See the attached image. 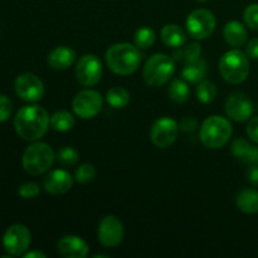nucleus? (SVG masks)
Returning a JSON list of instances; mask_svg holds the SVG:
<instances>
[{"mask_svg": "<svg viewBox=\"0 0 258 258\" xmlns=\"http://www.w3.org/2000/svg\"><path fill=\"white\" fill-rule=\"evenodd\" d=\"M50 117L47 111L38 105H28L20 108L14 118V128L18 136L25 141H37L47 134Z\"/></svg>", "mask_w": 258, "mask_h": 258, "instance_id": "obj_1", "label": "nucleus"}, {"mask_svg": "<svg viewBox=\"0 0 258 258\" xmlns=\"http://www.w3.org/2000/svg\"><path fill=\"white\" fill-rule=\"evenodd\" d=\"M106 63L113 73L118 76L133 75L140 67V48L130 43H116L106 52Z\"/></svg>", "mask_w": 258, "mask_h": 258, "instance_id": "obj_2", "label": "nucleus"}, {"mask_svg": "<svg viewBox=\"0 0 258 258\" xmlns=\"http://www.w3.org/2000/svg\"><path fill=\"white\" fill-rule=\"evenodd\" d=\"M55 154L48 144L33 141L23 153L22 164L24 170L33 176L42 175L52 168Z\"/></svg>", "mask_w": 258, "mask_h": 258, "instance_id": "obj_3", "label": "nucleus"}, {"mask_svg": "<svg viewBox=\"0 0 258 258\" xmlns=\"http://www.w3.org/2000/svg\"><path fill=\"white\" fill-rule=\"evenodd\" d=\"M233 126L228 118L213 115L203 121L201 127V141L206 148L219 149L232 138Z\"/></svg>", "mask_w": 258, "mask_h": 258, "instance_id": "obj_4", "label": "nucleus"}, {"mask_svg": "<svg viewBox=\"0 0 258 258\" xmlns=\"http://www.w3.org/2000/svg\"><path fill=\"white\" fill-rule=\"evenodd\" d=\"M175 73V60L164 53H155L146 60L144 66L143 77L146 85L160 87L168 83Z\"/></svg>", "mask_w": 258, "mask_h": 258, "instance_id": "obj_5", "label": "nucleus"}, {"mask_svg": "<svg viewBox=\"0 0 258 258\" xmlns=\"http://www.w3.org/2000/svg\"><path fill=\"white\" fill-rule=\"evenodd\" d=\"M219 72L223 80L232 85L244 82L249 75L248 57L239 49L228 50L219 59Z\"/></svg>", "mask_w": 258, "mask_h": 258, "instance_id": "obj_6", "label": "nucleus"}, {"mask_svg": "<svg viewBox=\"0 0 258 258\" xmlns=\"http://www.w3.org/2000/svg\"><path fill=\"white\" fill-rule=\"evenodd\" d=\"M217 20L212 12L207 9H197L188 15L186 32L194 39H207L213 34Z\"/></svg>", "mask_w": 258, "mask_h": 258, "instance_id": "obj_7", "label": "nucleus"}, {"mask_svg": "<svg viewBox=\"0 0 258 258\" xmlns=\"http://www.w3.org/2000/svg\"><path fill=\"white\" fill-rule=\"evenodd\" d=\"M32 234L29 229L23 224H13L5 231L3 236V246L9 256H23L29 248Z\"/></svg>", "mask_w": 258, "mask_h": 258, "instance_id": "obj_8", "label": "nucleus"}, {"mask_svg": "<svg viewBox=\"0 0 258 258\" xmlns=\"http://www.w3.org/2000/svg\"><path fill=\"white\" fill-rule=\"evenodd\" d=\"M103 106V98L95 90H82L73 97L72 108L81 118H93L100 113Z\"/></svg>", "mask_w": 258, "mask_h": 258, "instance_id": "obj_9", "label": "nucleus"}, {"mask_svg": "<svg viewBox=\"0 0 258 258\" xmlns=\"http://www.w3.org/2000/svg\"><path fill=\"white\" fill-rule=\"evenodd\" d=\"M102 77V63L95 54H85L76 66V78L85 87H92Z\"/></svg>", "mask_w": 258, "mask_h": 258, "instance_id": "obj_10", "label": "nucleus"}, {"mask_svg": "<svg viewBox=\"0 0 258 258\" xmlns=\"http://www.w3.org/2000/svg\"><path fill=\"white\" fill-rule=\"evenodd\" d=\"M179 134V125L174 118L161 117L153 123L150 139L159 149H168L175 143Z\"/></svg>", "mask_w": 258, "mask_h": 258, "instance_id": "obj_11", "label": "nucleus"}, {"mask_svg": "<svg viewBox=\"0 0 258 258\" xmlns=\"http://www.w3.org/2000/svg\"><path fill=\"white\" fill-rule=\"evenodd\" d=\"M15 93L25 102H37L44 95V85L38 76L33 73H23L14 82Z\"/></svg>", "mask_w": 258, "mask_h": 258, "instance_id": "obj_12", "label": "nucleus"}, {"mask_svg": "<svg viewBox=\"0 0 258 258\" xmlns=\"http://www.w3.org/2000/svg\"><path fill=\"white\" fill-rule=\"evenodd\" d=\"M123 234V224L117 217L106 216L101 219L98 224V241L103 247L113 248L117 247L122 242Z\"/></svg>", "mask_w": 258, "mask_h": 258, "instance_id": "obj_13", "label": "nucleus"}, {"mask_svg": "<svg viewBox=\"0 0 258 258\" xmlns=\"http://www.w3.org/2000/svg\"><path fill=\"white\" fill-rule=\"evenodd\" d=\"M226 113L231 120L237 122H244L253 115V103L251 98L243 92H233L226 101Z\"/></svg>", "mask_w": 258, "mask_h": 258, "instance_id": "obj_14", "label": "nucleus"}, {"mask_svg": "<svg viewBox=\"0 0 258 258\" xmlns=\"http://www.w3.org/2000/svg\"><path fill=\"white\" fill-rule=\"evenodd\" d=\"M73 178L70 171L64 169H55L49 174L45 175L43 179V188L47 193L53 194V196H59L64 194L72 188Z\"/></svg>", "mask_w": 258, "mask_h": 258, "instance_id": "obj_15", "label": "nucleus"}, {"mask_svg": "<svg viewBox=\"0 0 258 258\" xmlns=\"http://www.w3.org/2000/svg\"><path fill=\"white\" fill-rule=\"evenodd\" d=\"M57 251L63 258H85L90 252V247L81 237L68 234L58 241Z\"/></svg>", "mask_w": 258, "mask_h": 258, "instance_id": "obj_16", "label": "nucleus"}, {"mask_svg": "<svg viewBox=\"0 0 258 258\" xmlns=\"http://www.w3.org/2000/svg\"><path fill=\"white\" fill-rule=\"evenodd\" d=\"M76 57L77 54H76L75 49L67 47V45H59L48 54V64L55 71L67 70L75 63Z\"/></svg>", "mask_w": 258, "mask_h": 258, "instance_id": "obj_17", "label": "nucleus"}, {"mask_svg": "<svg viewBox=\"0 0 258 258\" xmlns=\"http://www.w3.org/2000/svg\"><path fill=\"white\" fill-rule=\"evenodd\" d=\"M231 151L234 158L248 165L258 164V146L252 145L246 139H234L231 144Z\"/></svg>", "mask_w": 258, "mask_h": 258, "instance_id": "obj_18", "label": "nucleus"}, {"mask_svg": "<svg viewBox=\"0 0 258 258\" xmlns=\"http://www.w3.org/2000/svg\"><path fill=\"white\" fill-rule=\"evenodd\" d=\"M223 35L226 42L232 47H241L247 42L248 32L246 27L238 20H231L224 25Z\"/></svg>", "mask_w": 258, "mask_h": 258, "instance_id": "obj_19", "label": "nucleus"}, {"mask_svg": "<svg viewBox=\"0 0 258 258\" xmlns=\"http://www.w3.org/2000/svg\"><path fill=\"white\" fill-rule=\"evenodd\" d=\"M160 37L164 44L168 45L169 48H173V49L181 47L186 43L185 30L176 24H166L165 27H163Z\"/></svg>", "mask_w": 258, "mask_h": 258, "instance_id": "obj_20", "label": "nucleus"}, {"mask_svg": "<svg viewBox=\"0 0 258 258\" xmlns=\"http://www.w3.org/2000/svg\"><path fill=\"white\" fill-rule=\"evenodd\" d=\"M207 75H208V64L202 58L188 64H184L183 71H181V77L188 83H194V85H198L201 81L206 80Z\"/></svg>", "mask_w": 258, "mask_h": 258, "instance_id": "obj_21", "label": "nucleus"}, {"mask_svg": "<svg viewBox=\"0 0 258 258\" xmlns=\"http://www.w3.org/2000/svg\"><path fill=\"white\" fill-rule=\"evenodd\" d=\"M237 208L246 214L258 213V190L252 188L242 189L236 198Z\"/></svg>", "mask_w": 258, "mask_h": 258, "instance_id": "obj_22", "label": "nucleus"}, {"mask_svg": "<svg viewBox=\"0 0 258 258\" xmlns=\"http://www.w3.org/2000/svg\"><path fill=\"white\" fill-rule=\"evenodd\" d=\"M202 54V47L199 43H189V44H184L181 47L175 48L171 54L175 62L183 63V64H188V63L194 62V60L199 59Z\"/></svg>", "mask_w": 258, "mask_h": 258, "instance_id": "obj_23", "label": "nucleus"}, {"mask_svg": "<svg viewBox=\"0 0 258 258\" xmlns=\"http://www.w3.org/2000/svg\"><path fill=\"white\" fill-rule=\"evenodd\" d=\"M106 101L113 108H123L130 102V93L126 88L115 86L106 93Z\"/></svg>", "mask_w": 258, "mask_h": 258, "instance_id": "obj_24", "label": "nucleus"}, {"mask_svg": "<svg viewBox=\"0 0 258 258\" xmlns=\"http://www.w3.org/2000/svg\"><path fill=\"white\" fill-rule=\"evenodd\" d=\"M50 126H52L53 130L66 133V131H70L73 128L75 117L72 116V113L66 110L57 111L50 116Z\"/></svg>", "mask_w": 258, "mask_h": 258, "instance_id": "obj_25", "label": "nucleus"}, {"mask_svg": "<svg viewBox=\"0 0 258 258\" xmlns=\"http://www.w3.org/2000/svg\"><path fill=\"white\" fill-rule=\"evenodd\" d=\"M189 90L188 82L185 80H174L170 83V87H169V97L173 102L175 103H185L189 98Z\"/></svg>", "mask_w": 258, "mask_h": 258, "instance_id": "obj_26", "label": "nucleus"}, {"mask_svg": "<svg viewBox=\"0 0 258 258\" xmlns=\"http://www.w3.org/2000/svg\"><path fill=\"white\" fill-rule=\"evenodd\" d=\"M196 93L202 103H212L217 98V87L211 81L203 80L197 86Z\"/></svg>", "mask_w": 258, "mask_h": 258, "instance_id": "obj_27", "label": "nucleus"}, {"mask_svg": "<svg viewBox=\"0 0 258 258\" xmlns=\"http://www.w3.org/2000/svg\"><path fill=\"white\" fill-rule=\"evenodd\" d=\"M78 159H80V154L72 146H62L55 153V160L64 168L75 166L78 163Z\"/></svg>", "mask_w": 258, "mask_h": 258, "instance_id": "obj_28", "label": "nucleus"}, {"mask_svg": "<svg viewBox=\"0 0 258 258\" xmlns=\"http://www.w3.org/2000/svg\"><path fill=\"white\" fill-rule=\"evenodd\" d=\"M155 32L150 27L139 28L134 35L135 45L140 49H149L150 47H153V44L155 43Z\"/></svg>", "mask_w": 258, "mask_h": 258, "instance_id": "obj_29", "label": "nucleus"}, {"mask_svg": "<svg viewBox=\"0 0 258 258\" xmlns=\"http://www.w3.org/2000/svg\"><path fill=\"white\" fill-rule=\"evenodd\" d=\"M96 174H97V171H96V168L92 165V164L83 163L81 164V165L77 168V170H76L75 179L77 183L87 184V183H91L92 180H95Z\"/></svg>", "mask_w": 258, "mask_h": 258, "instance_id": "obj_30", "label": "nucleus"}, {"mask_svg": "<svg viewBox=\"0 0 258 258\" xmlns=\"http://www.w3.org/2000/svg\"><path fill=\"white\" fill-rule=\"evenodd\" d=\"M244 23L248 28L253 30H258V4L254 3V4H249L248 7L246 8L243 14Z\"/></svg>", "mask_w": 258, "mask_h": 258, "instance_id": "obj_31", "label": "nucleus"}, {"mask_svg": "<svg viewBox=\"0 0 258 258\" xmlns=\"http://www.w3.org/2000/svg\"><path fill=\"white\" fill-rule=\"evenodd\" d=\"M18 193H19V196L23 199H33L37 196H39L40 188L37 183L29 181V183L22 184L19 189H18Z\"/></svg>", "mask_w": 258, "mask_h": 258, "instance_id": "obj_32", "label": "nucleus"}, {"mask_svg": "<svg viewBox=\"0 0 258 258\" xmlns=\"http://www.w3.org/2000/svg\"><path fill=\"white\" fill-rule=\"evenodd\" d=\"M13 113V103L5 95H0V122H5Z\"/></svg>", "mask_w": 258, "mask_h": 258, "instance_id": "obj_33", "label": "nucleus"}, {"mask_svg": "<svg viewBox=\"0 0 258 258\" xmlns=\"http://www.w3.org/2000/svg\"><path fill=\"white\" fill-rule=\"evenodd\" d=\"M247 136L251 139L253 143L258 144V116L256 117H252L248 121V125H247Z\"/></svg>", "mask_w": 258, "mask_h": 258, "instance_id": "obj_34", "label": "nucleus"}, {"mask_svg": "<svg viewBox=\"0 0 258 258\" xmlns=\"http://www.w3.org/2000/svg\"><path fill=\"white\" fill-rule=\"evenodd\" d=\"M246 54L251 59H258V37L249 40L246 47Z\"/></svg>", "mask_w": 258, "mask_h": 258, "instance_id": "obj_35", "label": "nucleus"}, {"mask_svg": "<svg viewBox=\"0 0 258 258\" xmlns=\"http://www.w3.org/2000/svg\"><path fill=\"white\" fill-rule=\"evenodd\" d=\"M246 175H247V180H248V183L258 188V164H254V165L249 166Z\"/></svg>", "mask_w": 258, "mask_h": 258, "instance_id": "obj_36", "label": "nucleus"}, {"mask_svg": "<svg viewBox=\"0 0 258 258\" xmlns=\"http://www.w3.org/2000/svg\"><path fill=\"white\" fill-rule=\"evenodd\" d=\"M196 127H197V121L194 120L193 117L184 118L180 123V128L181 130L186 131V133H189V131H194L196 130Z\"/></svg>", "mask_w": 258, "mask_h": 258, "instance_id": "obj_37", "label": "nucleus"}, {"mask_svg": "<svg viewBox=\"0 0 258 258\" xmlns=\"http://www.w3.org/2000/svg\"><path fill=\"white\" fill-rule=\"evenodd\" d=\"M23 257L24 258H45L47 257V254L42 251H30V252H27V253L23 254Z\"/></svg>", "mask_w": 258, "mask_h": 258, "instance_id": "obj_38", "label": "nucleus"}, {"mask_svg": "<svg viewBox=\"0 0 258 258\" xmlns=\"http://www.w3.org/2000/svg\"><path fill=\"white\" fill-rule=\"evenodd\" d=\"M101 257L108 258L110 256H108V254H96V256H93V258H101Z\"/></svg>", "mask_w": 258, "mask_h": 258, "instance_id": "obj_39", "label": "nucleus"}, {"mask_svg": "<svg viewBox=\"0 0 258 258\" xmlns=\"http://www.w3.org/2000/svg\"><path fill=\"white\" fill-rule=\"evenodd\" d=\"M197 2H198V3H207V2H209V0H197Z\"/></svg>", "mask_w": 258, "mask_h": 258, "instance_id": "obj_40", "label": "nucleus"}]
</instances>
